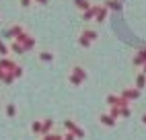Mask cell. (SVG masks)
Returning <instances> with one entry per match:
<instances>
[{"instance_id":"ba28073f","label":"cell","mask_w":146,"mask_h":140,"mask_svg":"<svg viewBox=\"0 0 146 140\" xmlns=\"http://www.w3.org/2000/svg\"><path fill=\"white\" fill-rule=\"evenodd\" d=\"M142 119H144V124H146V115H144V117H142Z\"/></svg>"},{"instance_id":"52a82bcc","label":"cell","mask_w":146,"mask_h":140,"mask_svg":"<svg viewBox=\"0 0 146 140\" xmlns=\"http://www.w3.org/2000/svg\"><path fill=\"white\" fill-rule=\"evenodd\" d=\"M39 2H41V4H45V0H39Z\"/></svg>"},{"instance_id":"6da1fadb","label":"cell","mask_w":146,"mask_h":140,"mask_svg":"<svg viewBox=\"0 0 146 140\" xmlns=\"http://www.w3.org/2000/svg\"><path fill=\"white\" fill-rule=\"evenodd\" d=\"M64 126H66L68 130H70V132H72V134H74L76 138H82V130H80L78 126H76V124H72L70 119H66V124H64Z\"/></svg>"},{"instance_id":"277c9868","label":"cell","mask_w":146,"mask_h":140,"mask_svg":"<svg viewBox=\"0 0 146 140\" xmlns=\"http://www.w3.org/2000/svg\"><path fill=\"white\" fill-rule=\"evenodd\" d=\"M52 128V122H50V119H47V122L43 124V134H47V130H50Z\"/></svg>"},{"instance_id":"5b68a950","label":"cell","mask_w":146,"mask_h":140,"mask_svg":"<svg viewBox=\"0 0 146 140\" xmlns=\"http://www.w3.org/2000/svg\"><path fill=\"white\" fill-rule=\"evenodd\" d=\"M74 138H76V136H74V134H68V136H66V138H64V140H74Z\"/></svg>"},{"instance_id":"3957f363","label":"cell","mask_w":146,"mask_h":140,"mask_svg":"<svg viewBox=\"0 0 146 140\" xmlns=\"http://www.w3.org/2000/svg\"><path fill=\"white\" fill-rule=\"evenodd\" d=\"M101 122H103L105 126H113V124H115V122H113V115H103Z\"/></svg>"},{"instance_id":"7a4b0ae2","label":"cell","mask_w":146,"mask_h":140,"mask_svg":"<svg viewBox=\"0 0 146 140\" xmlns=\"http://www.w3.org/2000/svg\"><path fill=\"white\" fill-rule=\"evenodd\" d=\"M74 4L78 8H82V11H86V8H89V0H74Z\"/></svg>"},{"instance_id":"8992f818","label":"cell","mask_w":146,"mask_h":140,"mask_svg":"<svg viewBox=\"0 0 146 140\" xmlns=\"http://www.w3.org/2000/svg\"><path fill=\"white\" fill-rule=\"evenodd\" d=\"M23 6H29V0H23Z\"/></svg>"}]
</instances>
